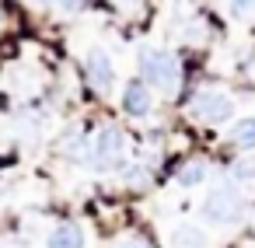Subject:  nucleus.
<instances>
[{"instance_id":"obj_7","label":"nucleus","mask_w":255,"mask_h":248,"mask_svg":"<svg viewBox=\"0 0 255 248\" xmlns=\"http://www.w3.org/2000/svg\"><path fill=\"white\" fill-rule=\"evenodd\" d=\"M84 245H88V238H84V227H77V224H60L49 234V248H84Z\"/></svg>"},{"instance_id":"obj_1","label":"nucleus","mask_w":255,"mask_h":248,"mask_svg":"<svg viewBox=\"0 0 255 248\" xmlns=\"http://www.w3.org/2000/svg\"><path fill=\"white\" fill-rule=\"evenodd\" d=\"M136 63H140V81H143L147 88L154 84V88H161L164 95H175V91H178L182 63H178L175 53H168V49H140Z\"/></svg>"},{"instance_id":"obj_8","label":"nucleus","mask_w":255,"mask_h":248,"mask_svg":"<svg viewBox=\"0 0 255 248\" xmlns=\"http://www.w3.org/2000/svg\"><path fill=\"white\" fill-rule=\"evenodd\" d=\"M231 140H234V147H241V150H255V116L238 119L234 129H231Z\"/></svg>"},{"instance_id":"obj_4","label":"nucleus","mask_w":255,"mask_h":248,"mask_svg":"<svg viewBox=\"0 0 255 248\" xmlns=\"http://www.w3.org/2000/svg\"><path fill=\"white\" fill-rule=\"evenodd\" d=\"M91 157L102 171L109 168H123L126 164V136L119 126H102L95 133V143H91Z\"/></svg>"},{"instance_id":"obj_15","label":"nucleus","mask_w":255,"mask_h":248,"mask_svg":"<svg viewBox=\"0 0 255 248\" xmlns=\"http://www.w3.org/2000/svg\"><path fill=\"white\" fill-rule=\"evenodd\" d=\"M248 74H252V77H255V56H252V63H248Z\"/></svg>"},{"instance_id":"obj_11","label":"nucleus","mask_w":255,"mask_h":248,"mask_svg":"<svg viewBox=\"0 0 255 248\" xmlns=\"http://www.w3.org/2000/svg\"><path fill=\"white\" fill-rule=\"evenodd\" d=\"M88 150V133H81V129H74L67 140H63V154H70V157H81Z\"/></svg>"},{"instance_id":"obj_3","label":"nucleus","mask_w":255,"mask_h":248,"mask_svg":"<svg viewBox=\"0 0 255 248\" xmlns=\"http://www.w3.org/2000/svg\"><path fill=\"white\" fill-rule=\"evenodd\" d=\"M189 116L199 119V123L217 126V123H227V119L234 116V102H231V95H224V91H217V88H206V91H196V95H192Z\"/></svg>"},{"instance_id":"obj_10","label":"nucleus","mask_w":255,"mask_h":248,"mask_svg":"<svg viewBox=\"0 0 255 248\" xmlns=\"http://www.w3.org/2000/svg\"><path fill=\"white\" fill-rule=\"evenodd\" d=\"M203 178H206V164H203V161H189V164L178 171V185H185V189L199 185Z\"/></svg>"},{"instance_id":"obj_2","label":"nucleus","mask_w":255,"mask_h":248,"mask_svg":"<svg viewBox=\"0 0 255 248\" xmlns=\"http://www.w3.org/2000/svg\"><path fill=\"white\" fill-rule=\"evenodd\" d=\"M241 217H245V199L231 182H220L206 192V199H203V220L206 224L224 227V224H238Z\"/></svg>"},{"instance_id":"obj_14","label":"nucleus","mask_w":255,"mask_h":248,"mask_svg":"<svg viewBox=\"0 0 255 248\" xmlns=\"http://www.w3.org/2000/svg\"><path fill=\"white\" fill-rule=\"evenodd\" d=\"M119 248H150V245H147V241H123Z\"/></svg>"},{"instance_id":"obj_6","label":"nucleus","mask_w":255,"mask_h":248,"mask_svg":"<svg viewBox=\"0 0 255 248\" xmlns=\"http://www.w3.org/2000/svg\"><path fill=\"white\" fill-rule=\"evenodd\" d=\"M150 105H154L150 88H147L140 77H136V81H129V84H126V91H123V109H126L129 116L143 119V116H150Z\"/></svg>"},{"instance_id":"obj_5","label":"nucleus","mask_w":255,"mask_h":248,"mask_svg":"<svg viewBox=\"0 0 255 248\" xmlns=\"http://www.w3.org/2000/svg\"><path fill=\"white\" fill-rule=\"evenodd\" d=\"M84 77L91 81V88H98V91H112V84H116L112 56L102 53V49H91L88 60H84Z\"/></svg>"},{"instance_id":"obj_13","label":"nucleus","mask_w":255,"mask_h":248,"mask_svg":"<svg viewBox=\"0 0 255 248\" xmlns=\"http://www.w3.org/2000/svg\"><path fill=\"white\" fill-rule=\"evenodd\" d=\"M255 11V0H234L231 4V14L234 18H245V14H252Z\"/></svg>"},{"instance_id":"obj_12","label":"nucleus","mask_w":255,"mask_h":248,"mask_svg":"<svg viewBox=\"0 0 255 248\" xmlns=\"http://www.w3.org/2000/svg\"><path fill=\"white\" fill-rule=\"evenodd\" d=\"M234 178H255V157H241L234 164Z\"/></svg>"},{"instance_id":"obj_9","label":"nucleus","mask_w":255,"mask_h":248,"mask_svg":"<svg viewBox=\"0 0 255 248\" xmlns=\"http://www.w3.org/2000/svg\"><path fill=\"white\" fill-rule=\"evenodd\" d=\"M171 241H175L178 248H206V234H203L199 227H192V224L175 227V231H171Z\"/></svg>"}]
</instances>
